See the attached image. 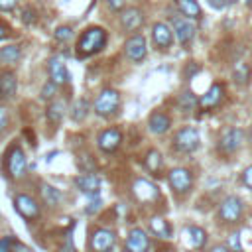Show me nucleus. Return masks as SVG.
<instances>
[{
  "label": "nucleus",
  "mask_w": 252,
  "mask_h": 252,
  "mask_svg": "<svg viewBox=\"0 0 252 252\" xmlns=\"http://www.w3.org/2000/svg\"><path fill=\"white\" fill-rule=\"evenodd\" d=\"M106 41H108L106 30L100 28V26H91V28H87L79 35L77 45H75V55L81 57V59L83 57H91V55L102 51L104 45H106Z\"/></svg>",
  "instance_id": "f257e3e1"
},
{
  "label": "nucleus",
  "mask_w": 252,
  "mask_h": 252,
  "mask_svg": "<svg viewBox=\"0 0 252 252\" xmlns=\"http://www.w3.org/2000/svg\"><path fill=\"white\" fill-rule=\"evenodd\" d=\"M244 217V201L238 195H226L217 209V219L220 224L236 226Z\"/></svg>",
  "instance_id": "f03ea898"
},
{
  "label": "nucleus",
  "mask_w": 252,
  "mask_h": 252,
  "mask_svg": "<svg viewBox=\"0 0 252 252\" xmlns=\"http://www.w3.org/2000/svg\"><path fill=\"white\" fill-rule=\"evenodd\" d=\"M118 236L116 230L110 226H94L89 234L87 248L89 252H112L116 248Z\"/></svg>",
  "instance_id": "7ed1b4c3"
},
{
  "label": "nucleus",
  "mask_w": 252,
  "mask_h": 252,
  "mask_svg": "<svg viewBox=\"0 0 252 252\" xmlns=\"http://www.w3.org/2000/svg\"><path fill=\"white\" fill-rule=\"evenodd\" d=\"M118 108H120V93L110 87L102 89L93 102V110L100 118H110L112 114L118 112Z\"/></svg>",
  "instance_id": "20e7f679"
},
{
  "label": "nucleus",
  "mask_w": 252,
  "mask_h": 252,
  "mask_svg": "<svg viewBox=\"0 0 252 252\" xmlns=\"http://www.w3.org/2000/svg\"><path fill=\"white\" fill-rule=\"evenodd\" d=\"M171 146L179 154H193L201 146V134L195 126H183L173 134Z\"/></svg>",
  "instance_id": "39448f33"
},
{
  "label": "nucleus",
  "mask_w": 252,
  "mask_h": 252,
  "mask_svg": "<svg viewBox=\"0 0 252 252\" xmlns=\"http://www.w3.org/2000/svg\"><path fill=\"white\" fill-rule=\"evenodd\" d=\"M4 165H6V173H8L12 179L20 181V179L26 177V171H28V159H26L24 150H22L18 144L10 146V150L6 152V156H4Z\"/></svg>",
  "instance_id": "423d86ee"
},
{
  "label": "nucleus",
  "mask_w": 252,
  "mask_h": 252,
  "mask_svg": "<svg viewBox=\"0 0 252 252\" xmlns=\"http://www.w3.org/2000/svg\"><path fill=\"white\" fill-rule=\"evenodd\" d=\"M167 183H169V187H171V191H173L175 195L185 197V195H189V193L193 191L195 179H193L191 169L179 165V167H171V169L167 171Z\"/></svg>",
  "instance_id": "0eeeda50"
},
{
  "label": "nucleus",
  "mask_w": 252,
  "mask_h": 252,
  "mask_svg": "<svg viewBox=\"0 0 252 252\" xmlns=\"http://www.w3.org/2000/svg\"><path fill=\"white\" fill-rule=\"evenodd\" d=\"M244 142V130L236 128V126H230V128H224L222 134L219 136L217 140V152L220 156H232L234 152L240 150Z\"/></svg>",
  "instance_id": "6e6552de"
},
{
  "label": "nucleus",
  "mask_w": 252,
  "mask_h": 252,
  "mask_svg": "<svg viewBox=\"0 0 252 252\" xmlns=\"http://www.w3.org/2000/svg\"><path fill=\"white\" fill-rule=\"evenodd\" d=\"M14 209L18 211V215L26 220H35L41 215V205L35 197L28 195V193H16L14 195Z\"/></svg>",
  "instance_id": "1a4fd4ad"
},
{
  "label": "nucleus",
  "mask_w": 252,
  "mask_h": 252,
  "mask_svg": "<svg viewBox=\"0 0 252 252\" xmlns=\"http://www.w3.org/2000/svg\"><path fill=\"white\" fill-rule=\"evenodd\" d=\"M132 193L136 197L138 203L142 205H152L159 199V189L156 183H152L150 179H144V177H138L134 183H132Z\"/></svg>",
  "instance_id": "9d476101"
},
{
  "label": "nucleus",
  "mask_w": 252,
  "mask_h": 252,
  "mask_svg": "<svg viewBox=\"0 0 252 252\" xmlns=\"http://www.w3.org/2000/svg\"><path fill=\"white\" fill-rule=\"evenodd\" d=\"M152 246L150 234L142 228V226H132L126 232V242H124V250L128 252H148Z\"/></svg>",
  "instance_id": "9b49d317"
},
{
  "label": "nucleus",
  "mask_w": 252,
  "mask_h": 252,
  "mask_svg": "<svg viewBox=\"0 0 252 252\" xmlns=\"http://www.w3.org/2000/svg\"><path fill=\"white\" fill-rule=\"evenodd\" d=\"M124 53L134 63L144 61L146 59V53H148V41H146V37L142 33H132L124 41Z\"/></svg>",
  "instance_id": "f8f14e48"
},
{
  "label": "nucleus",
  "mask_w": 252,
  "mask_h": 252,
  "mask_svg": "<svg viewBox=\"0 0 252 252\" xmlns=\"http://www.w3.org/2000/svg\"><path fill=\"white\" fill-rule=\"evenodd\" d=\"M171 26H173V35L177 37V41L183 47H187L195 37V32H197L195 24L191 20L183 18V16H173L171 18Z\"/></svg>",
  "instance_id": "ddd939ff"
},
{
  "label": "nucleus",
  "mask_w": 252,
  "mask_h": 252,
  "mask_svg": "<svg viewBox=\"0 0 252 252\" xmlns=\"http://www.w3.org/2000/svg\"><path fill=\"white\" fill-rule=\"evenodd\" d=\"M122 144V132L116 128V126H110V128H104L98 136H96V146L100 152L104 154H112L120 148Z\"/></svg>",
  "instance_id": "4468645a"
},
{
  "label": "nucleus",
  "mask_w": 252,
  "mask_h": 252,
  "mask_svg": "<svg viewBox=\"0 0 252 252\" xmlns=\"http://www.w3.org/2000/svg\"><path fill=\"white\" fill-rule=\"evenodd\" d=\"M207 230L199 224H187L183 228V242L189 250H203L207 246Z\"/></svg>",
  "instance_id": "2eb2a0df"
},
{
  "label": "nucleus",
  "mask_w": 252,
  "mask_h": 252,
  "mask_svg": "<svg viewBox=\"0 0 252 252\" xmlns=\"http://www.w3.org/2000/svg\"><path fill=\"white\" fill-rule=\"evenodd\" d=\"M152 41L154 47L159 51H167L173 43V30L165 22H156L152 26Z\"/></svg>",
  "instance_id": "dca6fc26"
},
{
  "label": "nucleus",
  "mask_w": 252,
  "mask_h": 252,
  "mask_svg": "<svg viewBox=\"0 0 252 252\" xmlns=\"http://www.w3.org/2000/svg\"><path fill=\"white\" fill-rule=\"evenodd\" d=\"M222 98H224V87H222V83H213L207 89V93L199 96L197 106L203 108V110H213V108H217L222 102Z\"/></svg>",
  "instance_id": "f3484780"
},
{
  "label": "nucleus",
  "mask_w": 252,
  "mask_h": 252,
  "mask_svg": "<svg viewBox=\"0 0 252 252\" xmlns=\"http://www.w3.org/2000/svg\"><path fill=\"white\" fill-rule=\"evenodd\" d=\"M75 187L87 195V197H98V191H100V177L94 175V173H81L75 177Z\"/></svg>",
  "instance_id": "a211bd4d"
},
{
  "label": "nucleus",
  "mask_w": 252,
  "mask_h": 252,
  "mask_svg": "<svg viewBox=\"0 0 252 252\" xmlns=\"http://www.w3.org/2000/svg\"><path fill=\"white\" fill-rule=\"evenodd\" d=\"M142 24H144V14L140 8L130 6V8H124L120 12V26L126 32H138Z\"/></svg>",
  "instance_id": "6ab92c4d"
},
{
  "label": "nucleus",
  "mask_w": 252,
  "mask_h": 252,
  "mask_svg": "<svg viewBox=\"0 0 252 252\" xmlns=\"http://www.w3.org/2000/svg\"><path fill=\"white\" fill-rule=\"evenodd\" d=\"M47 73H49V79H51L57 87L69 83V79H71V75H69V71H67V67H65V61L59 59V57H51V59L47 61Z\"/></svg>",
  "instance_id": "aec40b11"
},
{
  "label": "nucleus",
  "mask_w": 252,
  "mask_h": 252,
  "mask_svg": "<svg viewBox=\"0 0 252 252\" xmlns=\"http://www.w3.org/2000/svg\"><path fill=\"white\" fill-rule=\"evenodd\" d=\"M169 128H171V118H169V114H165L163 110H154V112L150 114V118H148V130H150L152 134L161 136V134L169 132Z\"/></svg>",
  "instance_id": "412c9836"
},
{
  "label": "nucleus",
  "mask_w": 252,
  "mask_h": 252,
  "mask_svg": "<svg viewBox=\"0 0 252 252\" xmlns=\"http://www.w3.org/2000/svg\"><path fill=\"white\" fill-rule=\"evenodd\" d=\"M37 193H39V197H41V203L45 205V207H49V209H57L59 205H61V201H63V193L57 189V187H53V185H49V183H39V189H37Z\"/></svg>",
  "instance_id": "4be33fe9"
},
{
  "label": "nucleus",
  "mask_w": 252,
  "mask_h": 252,
  "mask_svg": "<svg viewBox=\"0 0 252 252\" xmlns=\"http://www.w3.org/2000/svg\"><path fill=\"white\" fill-rule=\"evenodd\" d=\"M148 226H150V232L154 236L161 238V240H169L173 236V228H171V224H169V220L165 217H159V215L150 217Z\"/></svg>",
  "instance_id": "5701e85b"
},
{
  "label": "nucleus",
  "mask_w": 252,
  "mask_h": 252,
  "mask_svg": "<svg viewBox=\"0 0 252 252\" xmlns=\"http://www.w3.org/2000/svg\"><path fill=\"white\" fill-rule=\"evenodd\" d=\"M18 91V77L14 71H2L0 73V100L14 98Z\"/></svg>",
  "instance_id": "b1692460"
},
{
  "label": "nucleus",
  "mask_w": 252,
  "mask_h": 252,
  "mask_svg": "<svg viewBox=\"0 0 252 252\" xmlns=\"http://www.w3.org/2000/svg\"><path fill=\"white\" fill-rule=\"evenodd\" d=\"M65 110H67V104H65V100H61V98H55V100H51L49 104H47V108H45V118L53 124V126H57L61 120H63V116H65Z\"/></svg>",
  "instance_id": "393cba45"
},
{
  "label": "nucleus",
  "mask_w": 252,
  "mask_h": 252,
  "mask_svg": "<svg viewBox=\"0 0 252 252\" xmlns=\"http://www.w3.org/2000/svg\"><path fill=\"white\" fill-rule=\"evenodd\" d=\"M144 167L152 175H159L163 169V156L158 150H148V154L144 156Z\"/></svg>",
  "instance_id": "a878e982"
},
{
  "label": "nucleus",
  "mask_w": 252,
  "mask_h": 252,
  "mask_svg": "<svg viewBox=\"0 0 252 252\" xmlns=\"http://www.w3.org/2000/svg\"><path fill=\"white\" fill-rule=\"evenodd\" d=\"M175 2H177L179 12L183 14V18H187V20H201L203 10H201L197 0H175Z\"/></svg>",
  "instance_id": "bb28decb"
},
{
  "label": "nucleus",
  "mask_w": 252,
  "mask_h": 252,
  "mask_svg": "<svg viewBox=\"0 0 252 252\" xmlns=\"http://www.w3.org/2000/svg\"><path fill=\"white\" fill-rule=\"evenodd\" d=\"M250 77H252V69L248 63H236L232 67V81L238 85V87H244L250 83Z\"/></svg>",
  "instance_id": "cd10ccee"
},
{
  "label": "nucleus",
  "mask_w": 252,
  "mask_h": 252,
  "mask_svg": "<svg viewBox=\"0 0 252 252\" xmlns=\"http://www.w3.org/2000/svg\"><path fill=\"white\" fill-rule=\"evenodd\" d=\"M22 59L20 45H6L0 49V63L2 65H16Z\"/></svg>",
  "instance_id": "c85d7f7f"
},
{
  "label": "nucleus",
  "mask_w": 252,
  "mask_h": 252,
  "mask_svg": "<svg viewBox=\"0 0 252 252\" xmlns=\"http://www.w3.org/2000/svg\"><path fill=\"white\" fill-rule=\"evenodd\" d=\"M89 110H93V108H91V104H89V100L85 96H81L79 100H75L73 106H71V118H73V122H83L87 118Z\"/></svg>",
  "instance_id": "c756f323"
},
{
  "label": "nucleus",
  "mask_w": 252,
  "mask_h": 252,
  "mask_svg": "<svg viewBox=\"0 0 252 252\" xmlns=\"http://www.w3.org/2000/svg\"><path fill=\"white\" fill-rule=\"evenodd\" d=\"M197 102H199V98H197L191 91H185V93L179 94V106H181V110H185V112L193 110V108L197 106Z\"/></svg>",
  "instance_id": "7c9ffc66"
},
{
  "label": "nucleus",
  "mask_w": 252,
  "mask_h": 252,
  "mask_svg": "<svg viewBox=\"0 0 252 252\" xmlns=\"http://www.w3.org/2000/svg\"><path fill=\"white\" fill-rule=\"evenodd\" d=\"M71 37H73V28H71V26H59V28L55 30V39H57V41L67 43Z\"/></svg>",
  "instance_id": "2f4dec72"
},
{
  "label": "nucleus",
  "mask_w": 252,
  "mask_h": 252,
  "mask_svg": "<svg viewBox=\"0 0 252 252\" xmlns=\"http://www.w3.org/2000/svg\"><path fill=\"white\" fill-rule=\"evenodd\" d=\"M55 93H57V85H55L53 81H47V83L41 87V93H39V94H41L43 100H51V98L55 96Z\"/></svg>",
  "instance_id": "473e14b6"
},
{
  "label": "nucleus",
  "mask_w": 252,
  "mask_h": 252,
  "mask_svg": "<svg viewBox=\"0 0 252 252\" xmlns=\"http://www.w3.org/2000/svg\"><path fill=\"white\" fill-rule=\"evenodd\" d=\"M57 252H77V250H75V244H73L71 232H65V234H63V240H61Z\"/></svg>",
  "instance_id": "72a5a7b5"
},
{
  "label": "nucleus",
  "mask_w": 252,
  "mask_h": 252,
  "mask_svg": "<svg viewBox=\"0 0 252 252\" xmlns=\"http://www.w3.org/2000/svg\"><path fill=\"white\" fill-rule=\"evenodd\" d=\"M226 246H228L232 252H242L240 234H238V232H230V236H228V240H226Z\"/></svg>",
  "instance_id": "f704fd0d"
},
{
  "label": "nucleus",
  "mask_w": 252,
  "mask_h": 252,
  "mask_svg": "<svg viewBox=\"0 0 252 252\" xmlns=\"http://www.w3.org/2000/svg\"><path fill=\"white\" fill-rule=\"evenodd\" d=\"M100 209H102V201H100V197H91L89 205L85 207V213H87V215H94V213H98Z\"/></svg>",
  "instance_id": "c9c22d12"
},
{
  "label": "nucleus",
  "mask_w": 252,
  "mask_h": 252,
  "mask_svg": "<svg viewBox=\"0 0 252 252\" xmlns=\"http://www.w3.org/2000/svg\"><path fill=\"white\" fill-rule=\"evenodd\" d=\"M240 179H242L244 187L252 191V163H250L248 167H244V169H242V175H240Z\"/></svg>",
  "instance_id": "e433bc0d"
},
{
  "label": "nucleus",
  "mask_w": 252,
  "mask_h": 252,
  "mask_svg": "<svg viewBox=\"0 0 252 252\" xmlns=\"http://www.w3.org/2000/svg\"><path fill=\"white\" fill-rule=\"evenodd\" d=\"M22 20H24V24H28V26H30V24H35V20H37V18H35V10H32L30 6L24 8V12H22Z\"/></svg>",
  "instance_id": "4c0bfd02"
},
{
  "label": "nucleus",
  "mask_w": 252,
  "mask_h": 252,
  "mask_svg": "<svg viewBox=\"0 0 252 252\" xmlns=\"http://www.w3.org/2000/svg\"><path fill=\"white\" fill-rule=\"evenodd\" d=\"M8 122H10V116H8V110L4 108V106H0V134L6 130V126H8Z\"/></svg>",
  "instance_id": "58836bf2"
},
{
  "label": "nucleus",
  "mask_w": 252,
  "mask_h": 252,
  "mask_svg": "<svg viewBox=\"0 0 252 252\" xmlns=\"http://www.w3.org/2000/svg\"><path fill=\"white\" fill-rule=\"evenodd\" d=\"M126 6V0H108V8L112 12H122Z\"/></svg>",
  "instance_id": "ea45409f"
},
{
  "label": "nucleus",
  "mask_w": 252,
  "mask_h": 252,
  "mask_svg": "<svg viewBox=\"0 0 252 252\" xmlns=\"http://www.w3.org/2000/svg\"><path fill=\"white\" fill-rule=\"evenodd\" d=\"M18 0H0V12H12L16 8Z\"/></svg>",
  "instance_id": "a19ab883"
},
{
  "label": "nucleus",
  "mask_w": 252,
  "mask_h": 252,
  "mask_svg": "<svg viewBox=\"0 0 252 252\" xmlns=\"http://www.w3.org/2000/svg\"><path fill=\"white\" fill-rule=\"evenodd\" d=\"M0 252H12V236L0 238Z\"/></svg>",
  "instance_id": "79ce46f5"
},
{
  "label": "nucleus",
  "mask_w": 252,
  "mask_h": 252,
  "mask_svg": "<svg viewBox=\"0 0 252 252\" xmlns=\"http://www.w3.org/2000/svg\"><path fill=\"white\" fill-rule=\"evenodd\" d=\"M201 71V65L199 63H191L187 69H185V79H191L195 73H199Z\"/></svg>",
  "instance_id": "37998d69"
},
{
  "label": "nucleus",
  "mask_w": 252,
  "mask_h": 252,
  "mask_svg": "<svg viewBox=\"0 0 252 252\" xmlns=\"http://www.w3.org/2000/svg\"><path fill=\"white\" fill-rule=\"evenodd\" d=\"M207 252H232V250L226 244H213V246L207 248Z\"/></svg>",
  "instance_id": "c03bdc74"
},
{
  "label": "nucleus",
  "mask_w": 252,
  "mask_h": 252,
  "mask_svg": "<svg viewBox=\"0 0 252 252\" xmlns=\"http://www.w3.org/2000/svg\"><path fill=\"white\" fill-rule=\"evenodd\" d=\"M232 0H209V4L213 6V8H217V10H220V8H224V6H228Z\"/></svg>",
  "instance_id": "a18cd8bd"
},
{
  "label": "nucleus",
  "mask_w": 252,
  "mask_h": 252,
  "mask_svg": "<svg viewBox=\"0 0 252 252\" xmlns=\"http://www.w3.org/2000/svg\"><path fill=\"white\" fill-rule=\"evenodd\" d=\"M8 35H10V28H8L4 22H0V41H2V39H6Z\"/></svg>",
  "instance_id": "49530a36"
},
{
  "label": "nucleus",
  "mask_w": 252,
  "mask_h": 252,
  "mask_svg": "<svg viewBox=\"0 0 252 252\" xmlns=\"http://www.w3.org/2000/svg\"><path fill=\"white\" fill-rule=\"evenodd\" d=\"M246 4H248V6H252V0H246Z\"/></svg>",
  "instance_id": "de8ad7c7"
},
{
  "label": "nucleus",
  "mask_w": 252,
  "mask_h": 252,
  "mask_svg": "<svg viewBox=\"0 0 252 252\" xmlns=\"http://www.w3.org/2000/svg\"><path fill=\"white\" fill-rule=\"evenodd\" d=\"M61 2H69V0H61Z\"/></svg>",
  "instance_id": "09e8293b"
},
{
  "label": "nucleus",
  "mask_w": 252,
  "mask_h": 252,
  "mask_svg": "<svg viewBox=\"0 0 252 252\" xmlns=\"http://www.w3.org/2000/svg\"><path fill=\"white\" fill-rule=\"evenodd\" d=\"M122 252H128V250H122Z\"/></svg>",
  "instance_id": "8fccbe9b"
}]
</instances>
